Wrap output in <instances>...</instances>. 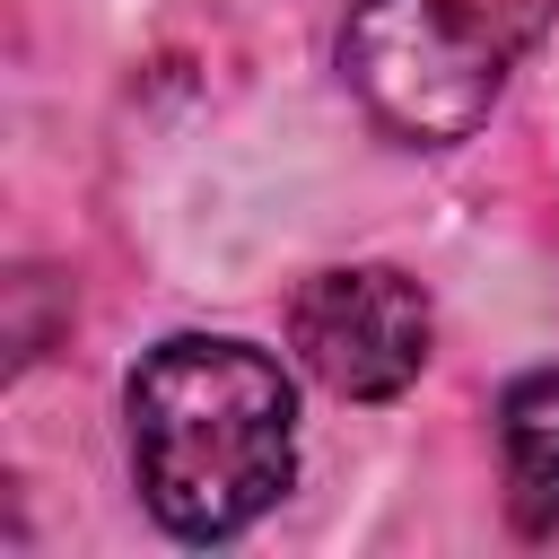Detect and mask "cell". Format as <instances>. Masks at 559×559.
Instances as JSON below:
<instances>
[{"mask_svg": "<svg viewBox=\"0 0 559 559\" xmlns=\"http://www.w3.org/2000/svg\"><path fill=\"white\" fill-rule=\"evenodd\" d=\"M428 297L419 280L384 271V262H349V271H314L288 306V341L306 358V376L341 402H393L419 367H428Z\"/></svg>", "mask_w": 559, "mask_h": 559, "instance_id": "3957f363", "label": "cell"}, {"mask_svg": "<svg viewBox=\"0 0 559 559\" xmlns=\"http://www.w3.org/2000/svg\"><path fill=\"white\" fill-rule=\"evenodd\" d=\"M542 17L550 0H349L341 70L393 140L454 148L489 122Z\"/></svg>", "mask_w": 559, "mask_h": 559, "instance_id": "7a4b0ae2", "label": "cell"}, {"mask_svg": "<svg viewBox=\"0 0 559 559\" xmlns=\"http://www.w3.org/2000/svg\"><path fill=\"white\" fill-rule=\"evenodd\" d=\"M131 472L175 542L245 533L297 472V393L271 349L175 332L131 367Z\"/></svg>", "mask_w": 559, "mask_h": 559, "instance_id": "6da1fadb", "label": "cell"}, {"mask_svg": "<svg viewBox=\"0 0 559 559\" xmlns=\"http://www.w3.org/2000/svg\"><path fill=\"white\" fill-rule=\"evenodd\" d=\"M507 445V507L524 533H559V367H533L498 402Z\"/></svg>", "mask_w": 559, "mask_h": 559, "instance_id": "277c9868", "label": "cell"}]
</instances>
